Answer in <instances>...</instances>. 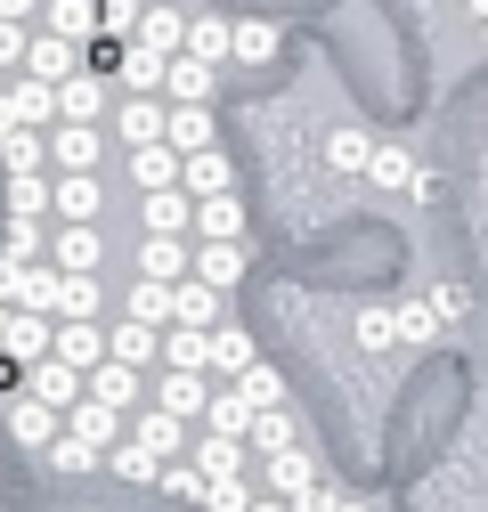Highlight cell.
<instances>
[{"instance_id": "cell-1", "label": "cell", "mask_w": 488, "mask_h": 512, "mask_svg": "<svg viewBox=\"0 0 488 512\" xmlns=\"http://www.w3.org/2000/svg\"><path fill=\"white\" fill-rule=\"evenodd\" d=\"M358 179H366V187H383V196H415V204L432 196V171H423L407 147H391V139H375V155H366Z\"/></svg>"}, {"instance_id": "cell-2", "label": "cell", "mask_w": 488, "mask_h": 512, "mask_svg": "<svg viewBox=\"0 0 488 512\" xmlns=\"http://www.w3.org/2000/svg\"><path fill=\"white\" fill-rule=\"evenodd\" d=\"M82 399L131 423V415H139V399H147V374H131V366H114V358H98V366L82 374Z\"/></svg>"}, {"instance_id": "cell-3", "label": "cell", "mask_w": 488, "mask_h": 512, "mask_svg": "<svg viewBox=\"0 0 488 512\" xmlns=\"http://www.w3.org/2000/svg\"><path fill=\"white\" fill-rule=\"evenodd\" d=\"M98 204H106L98 171H66V179H49V212H57V228H98Z\"/></svg>"}, {"instance_id": "cell-4", "label": "cell", "mask_w": 488, "mask_h": 512, "mask_svg": "<svg viewBox=\"0 0 488 512\" xmlns=\"http://www.w3.org/2000/svg\"><path fill=\"white\" fill-rule=\"evenodd\" d=\"M0 358H9L17 374L41 366V358H49V317H33V309H0Z\"/></svg>"}, {"instance_id": "cell-5", "label": "cell", "mask_w": 488, "mask_h": 512, "mask_svg": "<svg viewBox=\"0 0 488 512\" xmlns=\"http://www.w3.org/2000/svg\"><path fill=\"white\" fill-rule=\"evenodd\" d=\"M49 358H57V366H74V374H90V366L106 358V326H90V317H66V326H49Z\"/></svg>"}, {"instance_id": "cell-6", "label": "cell", "mask_w": 488, "mask_h": 512, "mask_svg": "<svg viewBox=\"0 0 488 512\" xmlns=\"http://www.w3.org/2000/svg\"><path fill=\"white\" fill-rule=\"evenodd\" d=\"M17 391H25V399H41L49 415H66V407H82V374H74V366H57V358H41V366H25Z\"/></svg>"}, {"instance_id": "cell-7", "label": "cell", "mask_w": 488, "mask_h": 512, "mask_svg": "<svg viewBox=\"0 0 488 512\" xmlns=\"http://www.w3.org/2000/svg\"><path fill=\"white\" fill-rule=\"evenodd\" d=\"M98 261H106V236L98 228H57L49 236V269L57 277H98Z\"/></svg>"}, {"instance_id": "cell-8", "label": "cell", "mask_w": 488, "mask_h": 512, "mask_svg": "<svg viewBox=\"0 0 488 512\" xmlns=\"http://www.w3.org/2000/svg\"><path fill=\"white\" fill-rule=\"evenodd\" d=\"M155 407L171 415V423H204V407H212V382L204 374H155Z\"/></svg>"}, {"instance_id": "cell-9", "label": "cell", "mask_w": 488, "mask_h": 512, "mask_svg": "<svg viewBox=\"0 0 488 512\" xmlns=\"http://www.w3.org/2000/svg\"><path fill=\"white\" fill-rule=\"evenodd\" d=\"M285 57V33L269 17H236L228 25V66H277Z\"/></svg>"}, {"instance_id": "cell-10", "label": "cell", "mask_w": 488, "mask_h": 512, "mask_svg": "<svg viewBox=\"0 0 488 512\" xmlns=\"http://www.w3.org/2000/svg\"><path fill=\"white\" fill-rule=\"evenodd\" d=\"M66 74H82V49L74 41H57V33H25V82H66Z\"/></svg>"}, {"instance_id": "cell-11", "label": "cell", "mask_w": 488, "mask_h": 512, "mask_svg": "<svg viewBox=\"0 0 488 512\" xmlns=\"http://www.w3.org/2000/svg\"><path fill=\"white\" fill-rule=\"evenodd\" d=\"M122 439H139L155 464H179V447H188V423H171L163 407H139L131 423H122Z\"/></svg>"}, {"instance_id": "cell-12", "label": "cell", "mask_w": 488, "mask_h": 512, "mask_svg": "<svg viewBox=\"0 0 488 512\" xmlns=\"http://www.w3.org/2000/svg\"><path fill=\"white\" fill-rule=\"evenodd\" d=\"M57 122L106 131V82H98V74H66V82H57Z\"/></svg>"}, {"instance_id": "cell-13", "label": "cell", "mask_w": 488, "mask_h": 512, "mask_svg": "<svg viewBox=\"0 0 488 512\" xmlns=\"http://www.w3.org/2000/svg\"><path fill=\"white\" fill-rule=\"evenodd\" d=\"M179 187H188L196 204H212V196H236V163H228L220 147H204V155H188V163H179Z\"/></svg>"}, {"instance_id": "cell-14", "label": "cell", "mask_w": 488, "mask_h": 512, "mask_svg": "<svg viewBox=\"0 0 488 512\" xmlns=\"http://www.w3.org/2000/svg\"><path fill=\"white\" fill-rule=\"evenodd\" d=\"M98 155H106V131H82V122H57L49 131V163L57 171H98Z\"/></svg>"}, {"instance_id": "cell-15", "label": "cell", "mask_w": 488, "mask_h": 512, "mask_svg": "<svg viewBox=\"0 0 488 512\" xmlns=\"http://www.w3.org/2000/svg\"><path fill=\"white\" fill-rule=\"evenodd\" d=\"M139 228H147V236H179V244H188V228H196V204L179 196V187H163V196H139Z\"/></svg>"}, {"instance_id": "cell-16", "label": "cell", "mask_w": 488, "mask_h": 512, "mask_svg": "<svg viewBox=\"0 0 488 512\" xmlns=\"http://www.w3.org/2000/svg\"><path fill=\"white\" fill-rule=\"evenodd\" d=\"M163 147L188 163V155H204L212 147V114L204 106H163Z\"/></svg>"}, {"instance_id": "cell-17", "label": "cell", "mask_w": 488, "mask_h": 512, "mask_svg": "<svg viewBox=\"0 0 488 512\" xmlns=\"http://www.w3.org/2000/svg\"><path fill=\"white\" fill-rule=\"evenodd\" d=\"M326 472H318V456H310V447H285V456H269V496L277 504H293L301 488H318Z\"/></svg>"}, {"instance_id": "cell-18", "label": "cell", "mask_w": 488, "mask_h": 512, "mask_svg": "<svg viewBox=\"0 0 488 512\" xmlns=\"http://www.w3.org/2000/svg\"><path fill=\"white\" fill-rule=\"evenodd\" d=\"M106 358H114V366H131V374H147V366L163 358V334H155V326H131V317H122V326L106 334Z\"/></svg>"}, {"instance_id": "cell-19", "label": "cell", "mask_w": 488, "mask_h": 512, "mask_svg": "<svg viewBox=\"0 0 488 512\" xmlns=\"http://www.w3.org/2000/svg\"><path fill=\"white\" fill-rule=\"evenodd\" d=\"M163 66H171V57H155V49H139V41H122V57H114V74H122L131 98H163Z\"/></svg>"}, {"instance_id": "cell-20", "label": "cell", "mask_w": 488, "mask_h": 512, "mask_svg": "<svg viewBox=\"0 0 488 512\" xmlns=\"http://www.w3.org/2000/svg\"><path fill=\"white\" fill-rule=\"evenodd\" d=\"M131 41H139V49H155V57H179V49H188V17L155 0V9H139V33H131Z\"/></svg>"}, {"instance_id": "cell-21", "label": "cell", "mask_w": 488, "mask_h": 512, "mask_svg": "<svg viewBox=\"0 0 488 512\" xmlns=\"http://www.w3.org/2000/svg\"><path fill=\"white\" fill-rule=\"evenodd\" d=\"M114 131H122V147H163V98H122Z\"/></svg>"}, {"instance_id": "cell-22", "label": "cell", "mask_w": 488, "mask_h": 512, "mask_svg": "<svg viewBox=\"0 0 488 512\" xmlns=\"http://www.w3.org/2000/svg\"><path fill=\"white\" fill-rule=\"evenodd\" d=\"M9 431H17V447H41V456H49V439L66 431V415H49L41 399H25V391H17V399H9Z\"/></svg>"}, {"instance_id": "cell-23", "label": "cell", "mask_w": 488, "mask_h": 512, "mask_svg": "<svg viewBox=\"0 0 488 512\" xmlns=\"http://www.w3.org/2000/svg\"><path fill=\"white\" fill-rule=\"evenodd\" d=\"M139 277L147 285H179L188 277V244L179 236H139Z\"/></svg>"}, {"instance_id": "cell-24", "label": "cell", "mask_w": 488, "mask_h": 512, "mask_svg": "<svg viewBox=\"0 0 488 512\" xmlns=\"http://www.w3.org/2000/svg\"><path fill=\"white\" fill-rule=\"evenodd\" d=\"M171 326H196V334L220 326V293L196 285V277H179V285H171Z\"/></svg>"}, {"instance_id": "cell-25", "label": "cell", "mask_w": 488, "mask_h": 512, "mask_svg": "<svg viewBox=\"0 0 488 512\" xmlns=\"http://www.w3.org/2000/svg\"><path fill=\"white\" fill-rule=\"evenodd\" d=\"M212 82H220V74H212V66H196V57H171V66H163V98H171V106H204V98H212Z\"/></svg>"}, {"instance_id": "cell-26", "label": "cell", "mask_w": 488, "mask_h": 512, "mask_svg": "<svg viewBox=\"0 0 488 512\" xmlns=\"http://www.w3.org/2000/svg\"><path fill=\"white\" fill-rule=\"evenodd\" d=\"M244 261H253V252H244V244H204L188 277H196V285H212V293H228V285L244 277Z\"/></svg>"}, {"instance_id": "cell-27", "label": "cell", "mask_w": 488, "mask_h": 512, "mask_svg": "<svg viewBox=\"0 0 488 512\" xmlns=\"http://www.w3.org/2000/svg\"><path fill=\"white\" fill-rule=\"evenodd\" d=\"M366 155H375L366 122H334V131H326V163H334L342 179H358V171H366Z\"/></svg>"}, {"instance_id": "cell-28", "label": "cell", "mask_w": 488, "mask_h": 512, "mask_svg": "<svg viewBox=\"0 0 488 512\" xmlns=\"http://www.w3.org/2000/svg\"><path fill=\"white\" fill-rule=\"evenodd\" d=\"M391 334H399L407 350H432L448 326H440V309H432V301H399V309H391Z\"/></svg>"}, {"instance_id": "cell-29", "label": "cell", "mask_w": 488, "mask_h": 512, "mask_svg": "<svg viewBox=\"0 0 488 512\" xmlns=\"http://www.w3.org/2000/svg\"><path fill=\"white\" fill-rule=\"evenodd\" d=\"M0 163H9V179H41V163H49V131H0Z\"/></svg>"}, {"instance_id": "cell-30", "label": "cell", "mask_w": 488, "mask_h": 512, "mask_svg": "<svg viewBox=\"0 0 488 512\" xmlns=\"http://www.w3.org/2000/svg\"><path fill=\"white\" fill-rule=\"evenodd\" d=\"M131 187H139V196L179 187V155H171V147H131Z\"/></svg>"}, {"instance_id": "cell-31", "label": "cell", "mask_w": 488, "mask_h": 512, "mask_svg": "<svg viewBox=\"0 0 488 512\" xmlns=\"http://www.w3.org/2000/svg\"><path fill=\"white\" fill-rule=\"evenodd\" d=\"M196 236H204V244H244V204H236V196L196 204Z\"/></svg>"}, {"instance_id": "cell-32", "label": "cell", "mask_w": 488, "mask_h": 512, "mask_svg": "<svg viewBox=\"0 0 488 512\" xmlns=\"http://www.w3.org/2000/svg\"><path fill=\"white\" fill-rule=\"evenodd\" d=\"M188 464H196L204 480H244V447H236V439H220V431H204Z\"/></svg>"}, {"instance_id": "cell-33", "label": "cell", "mask_w": 488, "mask_h": 512, "mask_svg": "<svg viewBox=\"0 0 488 512\" xmlns=\"http://www.w3.org/2000/svg\"><path fill=\"white\" fill-rule=\"evenodd\" d=\"M179 57H196V66H228V17H188V49Z\"/></svg>"}, {"instance_id": "cell-34", "label": "cell", "mask_w": 488, "mask_h": 512, "mask_svg": "<svg viewBox=\"0 0 488 512\" xmlns=\"http://www.w3.org/2000/svg\"><path fill=\"white\" fill-rule=\"evenodd\" d=\"M57 301H66V277H57L49 261H41V269H25V285H17V309H33V317H49V326H57Z\"/></svg>"}, {"instance_id": "cell-35", "label": "cell", "mask_w": 488, "mask_h": 512, "mask_svg": "<svg viewBox=\"0 0 488 512\" xmlns=\"http://www.w3.org/2000/svg\"><path fill=\"white\" fill-rule=\"evenodd\" d=\"M204 350H212V374H244V366L261 358L244 326H212V334H204Z\"/></svg>"}, {"instance_id": "cell-36", "label": "cell", "mask_w": 488, "mask_h": 512, "mask_svg": "<svg viewBox=\"0 0 488 512\" xmlns=\"http://www.w3.org/2000/svg\"><path fill=\"white\" fill-rule=\"evenodd\" d=\"M204 431H220V439H236V447H244V431H253V407H244V391H236V382H228V391H212Z\"/></svg>"}, {"instance_id": "cell-37", "label": "cell", "mask_w": 488, "mask_h": 512, "mask_svg": "<svg viewBox=\"0 0 488 512\" xmlns=\"http://www.w3.org/2000/svg\"><path fill=\"white\" fill-rule=\"evenodd\" d=\"M49 33L57 41H98V0H49Z\"/></svg>"}, {"instance_id": "cell-38", "label": "cell", "mask_w": 488, "mask_h": 512, "mask_svg": "<svg viewBox=\"0 0 488 512\" xmlns=\"http://www.w3.org/2000/svg\"><path fill=\"white\" fill-rule=\"evenodd\" d=\"M106 472H114V480H131V488H155V480H163V464L147 456L139 439H114V447H106Z\"/></svg>"}, {"instance_id": "cell-39", "label": "cell", "mask_w": 488, "mask_h": 512, "mask_svg": "<svg viewBox=\"0 0 488 512\" xmlns=\"http://www.w3.org/2000/svg\"><path fill=\"white\" fill-rule=\"evenodd\" d=\"M66 431H74L82 447H98V456H106V447L122 439V415H106V407H90V399H82V407H66Z\"/></svg>"}, {"instance_id": "cell-40", "label": "cell", "mask_w": 488, "mask_h": 512, "mask_svg": "<svg viewBox=\"0 0 488 512\" xmlns=\"http://www.w3.org/2000/svg\"><path fill=\"white\" fill-rule=\"evenodd\" d=\"M122 317H131V326H155V334H163V326H171V285H147V277H139L131 293H122Z\"/></svg>"}, {"instance_id": "cell-41", "label": "cell", "mask_w": 488, "mask_h": 512, "mask_svg": "<svg viewBox=\"0 0 488 512\" xmlns=\"http://www.w3.org/2000/svg\"><path fill=\"white\" fill-rule=\"evenodd\" d=\"M204 334H212V326H204ZM204 334H196V326H171V334H163V366H171V374H204V366H212Z\"/></svg>"}, {"instance_id": "cell-42", "label": "cell", "mask_w": 488, "mask_h": 512, "mask_svg": "<svg viewBox=\"0 0 488 512\" xmlns=\"http://www.w3.org/2000/svg\"><path fill=\"white\" fill-rule=\"evenodd\" d=\"M244 447H261V456H285V447H301V423H293L285 407H269V415H253V431H244Z\"/></svg>"}, {"instance_id": "cell-43", "label": "cell", "mask_w": 488, "mask_h": 512, "mask_svg": "<svg viewBox=\"0 0 488 512\" xmlns=\"http://www.w3.org/2000/svg\"><path fill=\"white\" fill-rule=\"evenodd\" d=\"M236 391H244V407H253V415H269V407H285V374L253 358V366H244V374H236Z\"/></svg>"}, {"instance_id": "cell-44", "label": "cell", "mask_w": 488, "mask_h": 512, "mask_svg": "<svg viewBox=\"0 0 488 512\" xmlns=\"http://www.w3.org/2000/svg\"><path fill=\"white\" fill-rule=\"evenodd\" d=\"M98 464H106V456H98V447H82L74 431H57V439H49V472H66V480H82V472H98Z\"/></svg>"}, {"instance_id": "cell-45", "label": "cell", "mask_w": 488, "mask_h": 512, "mask_svg": "<svg viewBox=\"0 0 488 512\" xmlns=\"http://www.w3.org/2000/svg\"><path fill=\"white\" fill-rule=\"evenodd\" d=\"M98 309H106L98 277H66V301H57V326H66V317H90V326H98Z\"/></svg>"}, {"instance_id": "cell-46", "label": "cell", "mask_w": 488, "mask_h": 512, "mask_svg": "<svg viewBox=\"0 0 488 512\" xmlns=\"http://www.w3.org/2000/svg\"><path fill=\"white\" fill-rule=\"evenodd\" d=\"M155 488H163V496H179V504H204V488H212V480H204L188 456H179V464H163V480H155Z\"/></svg>"}, {"instance_id": "cell-47", "label": "cell", "mask_w": 488, "mask_h": 512, "mask_svg": "<svg viewBox=\"0 0 488 512\" xmlns=\"http://www.w3.org/2000/svg\"><path fill=\"white\" fill-rule=\"evenodd\" d=\"M9 220H49V179H9Z\"/></svg>"}, {"instance_id": "cell-48", "label": "cell", "mask_w": 488, "mask_h": 512, "mask_svg": "<svg viewBox=\"0 0 488 512\" xmlns=\"http://www.w3.org/2000/svg\"><path fill=\"white\" fill-rule=\"evenodd\" d=\"M9 261H25V269H41V252H49V236H41V220H9Z\"/></svg>"}, {"instance_id": "cell-49", "label": "cell", "mask_w": 488, "mask_h": 512, "mask_svg": "<svg viewBox=\"0 0 488 512\" xmlns=\"http://www.w3.org/2000/svg\"><path fill=\"white\" fill-rule=\"evenodd\" d=\"M139 9H147V0H98V33L106 41H131L139 33Z\"/></svg>"}, {"instance_id": "cell-50", "label": "cell", "mask_w": 488, "mask_h": 512, "mask_svg": "<svg viewBox=\"0 0 488 512\" xmlns=\"http://www.w3.org/2000/svg\"><path fill=\"white\" fill-rule=\"evenodd\" d=\"M244 504H253L244 480H212V488H204V512H244Z\"/></svg>"}, {"instance_id": "cell-51", "label": "cell", "mask_w": 488, "mask_h": 512, "mask_svg": "<svg viewBox=\"0 0 488 512\" xmlns=\"http://www.w3.org/2000/svg\"><path fill=\"white\" fill-rule=\"evenodd\" d=\"M358 342H366V350H383V342H399V334H391V309H366V317H358Z\"/></svg>"}, {"instance_id": "cell-52", "label": "cell", "mask_w": 488, "mask_h": 512, "mask_svg": "<svg viewBox=\"0 0 488 512\" xmlns=\"http://www.w3.org/2000/svg\"><path fill=\"white\" fill-rule=\"evenodd\" d=\"M334 496H342V488H334V480H318V488H301L285 512H334Z\"/></svg>"}, {"instance_id": "cell-53", "label": "cell", "mask_w": 488, "mask_h": 512, "mask_svg": "<svg viewBox=\"0 0 488 512\" xmlns=\"http://www.w3.org/2000/svg\"><path fill=\"white\" fill-rule=\"evenodd\" d=\"M432 309H440V326H456V317L472 309V293H464V285H440V293H432Z\"/></svg>"}, {"instance_id": "cell-54", "label": "cell", "mask_w": 488, "mask_h": 512, "mask_svg": "<svg viewBox=\"0 0 488 512\" xmlns=\"http://www.w3.org/2000/svg\"><path fill=\"white\" fill-rule=\"evenodd\" d=\"M25 33H33V25H9V17H0V66H25Z\"/></svg>"}, {"instance_id": "cell-55", "label": "cell", "mask_w": 488, "mask_h": 512, "mask_svg": "<svg viewBox=\"0 0 488 512\" xmlns=\"http://www.w3.org/2000/svg\"><path fill=\"white\" fill-rule=\"evenodd\" d=\"M17 285H25V261H9V252H0V309H17Z\"/></svg>"}, {"instance_id": "cell-56", "label": "cell", "mask_w": 488, "mask_h": 512, "mask_svg": "<svg viewBox=\"0 0 488 512\" xmlns=\"http://www.w3.org/2000/svg\"><path fill=\"white\" fill-rule=\"evenodd\" d=\"M334 512H383V504H375V496H350V488H342V496H334Z\"/></svg>"}, {"instance_id": "cell-57", "label": "cell", "mask_w": 488, "mask_h": 512, "mask_svg": "<svg viewBox=\"0 0 488 512\" xmlns=\"http://www.w3.org/2000/svg\"><path fill=\"white\" fill-rule=\"evenodd\" d=\"M0 17H9V25H33V0H0Z\"/></svg>"}, {"instance_id": "cell-58", "label": "cell", "mask_w": 488, "mask_h": 512, "mask_svg": "<svg viewBox=\"0 0 488 512\" xmlns=\"http://www.w3.org/2000/svg\"><path fill=\"white\" fill-rule=\"evenodd\" d=\"M244 512H285V504H277V496H253V504H244Z\"/></svg>"}, {"instance_id": "cell-59", "label": "cell", "mask_w": 488, "mask_h": 512, "mask_svg": "<svg viewBox=\"0 0 488 512\" xmlns=\"http://www.w3.org/2000/svg\"><path fill=\"white\" fill-rule=\"evenodd\" d=\"M480 49H488V17H480Z\"/></svg>"}]
</instances>
